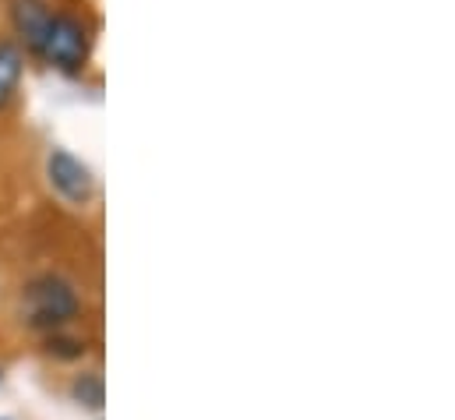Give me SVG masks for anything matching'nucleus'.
I'll list each match as a JSON object with an SVG mask.
<instances>
[{"mask_svg": "<svg viewBox=\"0 0 455 420\" xmlns=\"http://www.w3.org/2000/svg\"><path fill=\"white\" fill-rule=\"evenodd\" d=\"M82 311H85V297L78 283L68 279L64 272H36L32 279L21 283L18 304H14L18 325L43 339H53L75 328Z\"/></svg>", "mask_w": 455, "mask_h": 420, "instance_id": "obj_1", "label": "nucleus"}, {"mask_svg": "<svg viewBox=\"0 0 455 420\" xmlns=\"http://www.w3.org/2000/svg\"><path fill=\"white\" fill-rule=\"evenodd\" d=\"M36 57L46 61L60 75H82L89 68V57H92V32H89V25L82 18H75V14H57L53 11L46 28H43Z\"/></svg>", "mask_w": 455, "mask_h": 420, "instance_id": "obj_2", "label": "nucleus"}, {"mask_svg": "<svg viewBox=\"0 0 455 420\" xmlns=\"http://www.w3.org/2000/svg\"><path fill=\"white\" fill-rule=\"evenodd\" d=\"M43 174H46V184L50 191L68 206V209H89L100 195V184H96V174L85 159H78L75 152H68L64 145H53L46 152V163H43Z\"/></svg>", "mask_w": 455, "mask_h": 420, "instance_id": "obj_3", "label": "nucleus"}, {"mask_svg": "<svg viewBox=\"0 0 455 420\" xmlns=\"http://www.w3.org/2000/svg\"><path fill=\"white\" fill-rule=\"evenodd\" d=\"M50 14L53 11L43 0H11V25H14L18 39H21L18 46H25L32 57L39 50V39H43V28H46Z\"/></svg>", "mask_w": 455, "mask_h": 420, "instance_id": "obj_4", "label": "nucleus"}, {"mask_svg": "<svg viewBox=\"0 0 455 420\" xmlns=\"http://www.w3.org/2000/svg\"><path fill=\"white\" fill-rule=\"evenodd\" d=\"M25 71V50L14 39H0V109L14 100Z\"/></svg>", "mask_w": 455, "mask_h": 420, "instance_id": "obj_5", "label": "nucleus"}, {"mask_svg": "<svg viewBox=\"0 0 455 420\" xmlns=\"http://www.w3.org/2000/svg\"><path fill=\"white\" fill-rule=\"evenodd\" d=\"M68 396H71V403H75V407H85V410L100 414V410H103V400H107L103 375H100V371H78V375L71 378Z\"/></svg>", "mask_w": 455, "mask_h": 420, "instance_id": "obj_6", "label": "nucleus"}, {"mask_svg": "<svg viewBox=\"0 0 455 420\" xmlns=\"http://www.w3.org/2000/svg\"><path fill=\"white\" fill-rule=\"evenodd\" d=\"M0 420H4V417H0Z\"/></svg>", "mask_w": 455, "mask_h": 420, "instance_id": "obj_7", "label": "nucleus"}]
</instances>
